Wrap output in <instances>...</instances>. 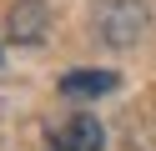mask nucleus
Returning <instances> with one entry per match:
<instances>
[{
    "instance_id": "f257e3e1",
    "label": "nucleus",
    "mask_w": 156,
    "mask_h": 151,
    "mask_svg": "<svg viewBox=\"0 0 156 151\" xmlns=\"http://www.w3.org/2000/svg\"><path fill=\"white\" fill-rule=\"evenodd\" d=\"M51 136L61 141L66 151H101V146H106V131H101L96 116H71V121H61Z\"/></svg>"
},
{
    "instance_id": "f03ea898",
    "label": "nucleus",
    "mask_w": 156,
    "mask_h": 151,
    "mask_svg": "<svg viewBox=\"0 0 156 151\" xmlns=\"http://www.w3.org/2000/svg\"><path fill=\"white\" fill-rule=\"evenodd\" d=\"M106 91H116V70H66L61 76V96L71 101H96Z\"/></svg>"
},
{
    "instance_id": "7ed1b4c3",
    "label": "nucleus",
    "mask_w": 156,
    "mask_h": 151,
    "mask_svg": "<svg viewBox=\"0 0 156 151\" xmlns=\"http://www.w3.org/2000/svg\"><path fill=\"white\" fill-rule=\"evenodd\" d=\"M45 151H66V146H61V141H55V136H45Z\"/></svg>"
}]
</instances>
